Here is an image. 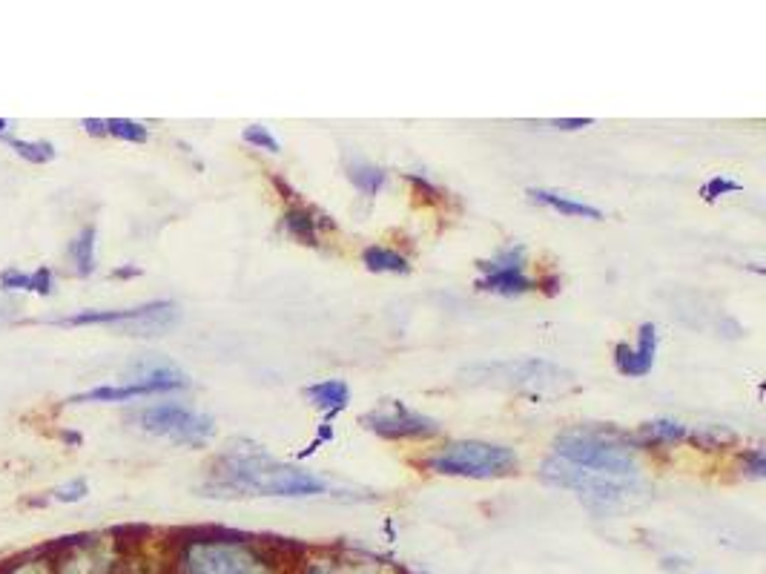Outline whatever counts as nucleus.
<instances>
[{
  "label": "nucleus",
  "instance_id": "412c9836",
  "mask_svg": "<svg viewBox=\"0 0 766 574\" xmlns=\"http://www.w3.org/2000/svg\"><path fill=\"white\" fill-rule=\"evenodd\" d=\"M6 144L21 155V158L32 161V164H46V161L55 158V147H52L49 141H21V138L6 135Z\"/></svg>",
  "mask_w": 766,
  "mask_h": 574
},
{
  "label": "nucleus",
  "instance_id": "a878e982",
  "mask_svg": "<svg viewBox=\"0 0 766 574\" xmlns=\"http://www.w3.org/2000/svg\"><path fill=\"white\" fill-rule=\"evenodd\" d=\"M0 287L3 290H32V273H23L18 267H9L0 273Z\"/></svg>",
  "mask_w": 766,
  "mask_h": 574
},
{
  "label": "nucleus",
  "instance_id": "393cba45",
  "mask_svg": "<svg viewBox=\"0 0 766 574\" xmlns=\"http://www.w3.org/2000/svg\"><path fill=\"white\" fill-rule=\"evenodd\" d=\"M112 574H167L164 569L155 572L153 566L141 563L138 554H118V563H115V572Z\"/></svg>",
  "mask_w": 766,
  "mask_h": 574
},
{
  "label": "nucleus",
  "instance_id": "20e7f679",
  "mask_svg": "<svg viewBox=\"0 0 766 574\" xmlns=\"http://www.w3.org/2000/svg\"><path fill=\"white\" fill-rule=\"evenodd\" d=\"M425 465L434 474L445 477H471V480H497L517 471V454L505 445H491V442H451L431 454Z\"/></svg>",
  "mask_w": 766,
  "mask_h": 574
},
{
  "label": "nucleus",
  "instance_id": "7ed1b4c3",
  "mask_svg": "<svg viewBox=\"0 0 766 574\" xmlns=\"http://www.w3.org/2000/svg\"><path fill=\"white\" fill-rule=\"evenodd\" d=\"M554 457L580 468L626 477V480H637V471H640L632 445L620 440V434L614 431H597V428L563 431L554 440Z\"/></svg>",
  "mask_w": 766,
  "mask_h": 574
},
{
  "label": "nucleus",
  "instance_id": "0eeeda50",
  "mask_svg": "<svg viewBox=\"0 0 766 574\" xmlns=\"http://www.w3.org/2000/svg\"><path fill=\"white\" fill-rule=\"evenodd\" d=\"M540 477L551 483V486L571 488L586 500H597V503H617L626 500L632 494L637 480H626V477H614V474H603V471H591V468H580L571 465L566 460L548 457L543 463Z\"/></svg>",
  "mask_w": 766,
  "mask_h": 574
},
{
  "label": "nucleus",
  "instance_id": "6ab92c4d",
  "mask_svg": "<svg viewBox=\"0 0 766 574\" xmlns=\"http://www.w3.org/2000/svg\"><path fill=\"white\" fill-rule=\"evenodd\" d=\"M285 230L299 244L316 247V219L310 216L307 207H290L285 213Z\"/></svg>",
  "mask_w": 766,
  "mask_h": 574
},
{
  "label": "nucleus",
  "instance_id": "b1692460",
  "mask_svg": "<svg viewBox=\"0 0 766 574\" xmlns=\"http://www.w3.org/2000/svg\"><path fill=\"white\" fill-rule=\"evenodd\" d=\"M244 141L253 144V147H259V150H267V153H279V141L270 135L267 127H259V124H253V127L244 130Z\"/></svg>",
  "mask_w": 766,
  "mask_h": 574
},
{
  "label": "nucleus",
  "instance_id": "aec40b11",
  "mask_svg": "<svg viewBox=\"0 0 766 574\" xmlns=\"http://www.w3.org/2000/svg\"><path fill=\"white\" fill-rule=\"evenodd\" d=\"M348 178L353 181V187H359L365 196H376L385 184V170L373 167L368 161H356L348 167Z\"/></svg>",
  "mask_w": 766,
  "mask_h": 574
},
{
  "label": "nucleus",
  "instance_id": "a211bd4d",
  "mask_svg": "<svg viewBox=\"0 0 766 574\" xmlns=\"http://www.w3.org/2000/svg\"><path fill=\"white\" fill-rule=\"evenodd\" d=\"M69 259L75 262L78 276H89L95 270V227L87 224L75 242H69Z\"/></svg>",
  "mask_w": 766,
  "mask_h": 574
},
{
  "label": "nucleus",
  "instance_id": "f8f14e48",
  "mask_svg": "<svg viewBox=\"0 0 766 574\" xmlns=\"http://www.w3.org/2000/svg\"><path fill=\"white\" fill-rule=\"evenodd\" d=\"M305 397L319 408L325 411V425H330V420L336 414H342L348 408V399H351V391L342 379H325V382H316L305 388Z\"/></svg>",
  "mask_w": 766,
  "mask_h": 574
},
{
  "label": "nucleus",
  "instance_id": "473e14b6",
  "mask_svg": "<svg viewBox=\"0 0 766 574\" xmlns=\"http://www.w3.org/2000/svg\"><path fill=\"white\" fill-rule=\"evenodd\" d=\"M61 437H64L66 442H72V445H81V437H78V434H72V431H61Z\"/></svg>",
  "mask_w": 766,
  "mask_h": 574
},
{
  "label": "nucleus",
  "instance_id": "9b49d317",
  "mask_svg": "<svg viewBox=\"0 0 766 574\" xmlns=\"http://www.w3.org/2000/svg\"><path fill=\"white\" fill-rule=\"evenodd\" d=\"M657 354V331L652 322L640 325V336H637V345H626L620 342L614 348V365L623 376H646L655 365Z\"/></svg>",
  "mask_w": 766,
  "mask_h": 574
},
{
  "label": "nucleus",
  "instance_id": "4be33fe9",
  "mask_svg": "<svg viewBox=\"0 0 766 574\" xmlns=\"http://www.w3.org/2000/svg\"><path fill=\"white\" fill-rule=\"evenodd\" d=\"M107 135H115L121 141H132V144H144L150 138V130L138 121H130V118H110L107 121Z\"/></svg>",
  "mask_w": 766,
  "mask_h": 574
},
{
  "label": "nucleus",
  "instance_id": "72a5a7b5",
  "mask_svg": "<svg viewBox=\"0 0 766 574\" xmlns=\"http://www.w3.org/2000/svg\"><path fill=\"white\" fill-rule=\"evenodd\" d=\"M6 127H9V121H6V118H0V133H6Z\"/></svg>",
  "mask_w": 766,
  "mask_h": 574
},
{
  "label": "nucleus",
  "instance_id": "bb28decb",
  "mask_svg": "<svg viewBox=\"0 0 766 574\" xmlns=\"http://www.w3.org/2000/svg\"><path fill=\"white\" fill-rule=\"evenodd\" d=\"M87 480H72L69 486H61L52 491V497L58 500V503H78V500H84L87 497Z\"/></svg>",
  "mask_w": 766,
  "mask_h": 574
},
{
  "label": "nucleus",
  "instance_id": "9d476101",
  "mask_svg": "<svg viewBox=\"0 0 766 574\" xmlns=\"http://www.w3.org/2000/svg\"><path fill=\"white\" fill-rule=\"evenodd\" d=\"M362 425L385 440H428V437L439 434L437 420L411 411L405 402H388V405L376 408L362 417Z\"/></svg>",
  "mask_w": 766,
  "mask_h": 574
},
{
  "label": "nucleus",
  "instance_id": "2f4dec72",
  "mask_svg": "<svg viewBox=\"0 0 766 574\" xmlns=\"http://www.w3.org/2000/svg\"><path fill=\"white\" fill-rule=\"evenodd\" d=\"M138 273H141L138 267H124V270H115L112 276H138Z\"/></svg>",
  "mask_w": 766,
  "mask_h": 574
},
{
  "label": "nucleus",
  "instance_id": "4468645a",
  "mask_svg": "<svg viewBox=\"0 0 766 574\" xmlns=\"http://www.w3.org/2000/svg\"><path fill=\"white\" fill-rule=\"evenodd\" d=\"M302 574H396L385 563H373V560H316L305 566Z\"/></svg>",
  "mask_w": 766,
  "mask_h": 574
},
{
  "label": "nucleus",
  "instance_id": "f03ea898",
  "mask_svg": "<svg viewBox=\"0 0 766 574\" xmlns=\"http://www.w3.org/2000/svg\"><path fill=\"white\" fill-rule=\"evenodd\" d=\"M207 488L213 497H310L322 494L325 483L264 454H224Z\"/></svg>",
  "mask_w": 766,
  "mask_h": 574
},
{
  "label": "nucleus",
  "instance_id": "2eb2a0df",
  "mask_svg": "<svg viewBox=\"0 0 766 574\" xmlns=\"http://www.w3.org/2000/svg\"><path fill=\"white\" fill-rule=\"evenodd\" d=\"M362 262H365V267H368L371 273H408V270H411L405 256H399L396 250H388V247H379V244L365 247Z\"/></svg>",
  "mask_w": 766,
  "mask_h": 574
},
{
  "label": "nucleus",
  "instance_id": "dca6fc26",
  "mask_svg": "<svg viewBox=\"0 0 766 574\" xmlns=\"http://www.w3.org/2000/svg\"><path fill=\"white\" fill-rule=\"evenodd\" d=\"M0 574H55V560L46 549H38L15 560H6L0 566Z\"/></svg>",
  "mask_w": 766,
  "mask_h": 574
},
{
  "label": "nucleus",
  "instance_id": "1a4fd4ad",
  "mask_svg": "<svg viewBox=\"0 0 766 574\" xmlns=\"http://www.w3.org/2000/svg\"><path fill=\"white\" fill-rule=\"evenodd\" d=\"M480 267V279L477 287L485 293H497V296H523L528 290H534V282L526 273V247H505L494 259L477 262Z\"/></svg>",
  "mask_w": 766,
  "mask_h": 574
},
{
  "label": "nucleus",
  "instance_id": "39448f33",
  "mask_svg": "<svg viewBox=\"0 0 766 574\" xmlns=\"http://www.w3.org/2000/svg\"><path fill=\"white\" fill-rule=\"evenodd\" d=\"M178 322V308L173 302H150L141 308L127 310H81L75 316H66L58 325H112L130 336H158L170 331Z\"/></svg>",
  "mask_w": 766,
  "mask_h": 574
},
{
  "label": "nucleus",
  "instance_id": "f3484780",
  "mask_svg": "<svg viewBox=\"0 0 766 574\" xmlns=\"http://www.w3.org/2000/svg\"><path fill=\"white\" fill-rule=\"evenodd\" d=\"M689 434H692V431L675 420L646 422V425L640 428V437L646 442H652V445H675V442L689 440Z\"/></svg>",
  "mask_w": 766,
  "mask_h": 574
},
{
  "label": "nucleus",
  "instance_id": "5701e85b",
  "mask_svg": "<svg viewBox=\"0 0 766 574\" xmlns=\"http://www.w3.org/2000/svg\"><path fill=\"white\" fill-rule=\"evenodd\" d=\"M741 190V184L738 181H732V178H709L706 184H703V190H701V196L706 201H715V199H721V196H726V193H738Z\"/></svg>",
  "mask_w": 766,
  "mask_h": 574
},
{
  "label": "nucleus",
  "instance_id": "ddd939ff",
  "mask_svg": "<svg viewBox=\"0 0 766 574\" xmlns=\"http://www.w3.org/2000/svg\"><path fill=\"white\" fill-rule=\"evenodd\" d=\"M528 196H531V201H537V204H546L551 210H557L560 216H574V219L591 221L603 219V213H600L597 207L583 204V201H574L569 199V196H560V193H551V190H528Z\"/></svg>",
  "mask_w": 766,
  "mask_h": 574
},
{
  "label": "nucleus",
  "instance_id": "c85d7f7f",
  "mask_svg": "<svg viewBox=\"0 0 766 574\" xmlns=\"http://www.w3.org/2000/svg\"><path fill=\"white\" fill-rule=\"evenodd\" d=\"M32 293H38V296H49L52 293V273L46 267H38L32 273Z\"/></svg>",
  "mask_w": 766,
  "mask_h": 574
},
{
  "label": "nucleus",
  "instance_id": "6e6552de",
  "mask_svg": "<svg viewBox=\"0 0 766 574\" xmlns=\"http://www.w3.org/2000/svg\"><path fill=\"white\" fill-rule=\"evenodd\" d=\"M138 422H141L144 431H150L155 437H167V440L178 442V445H190V448L207 445L216 434V422L210 417L190 411L184 405H176V402L153 405V408L141 411Z\"/></svg>",
  "mask_w": 766,
  "mask_h": 574
},
{
  "label": "nucleus",
  "instance_id": "cd10ccee",
  "mask_svg": "<svg viewBox=\"0 0 766 574\" xmlns=\"http://www.w3.org/2000/svg\"><path fill=\"white\" fill-rule=\"evenodd\" d=\"M744 471L749 477H755V480H764L766 477V460H764V451L761 448H752V451H746L744 454Z\"/></svg>",
  "mask_w": 766,
  "mask_h": 574
},
{
  "label": "nucleus",
  "instance_id": "7c9ffc66",
  "mask_svg": "<svg viewBox=\"0 0 766 574\" xmlns=\"http://www.w3.org/2000/svg\"><path fill=\"white\" fill-rule=\"evenodd\" d=\"M84 130L89 135H107V121H101V118H84Z\"/></svg>",
  "mask_w": 766,
  "mask_h": 574
},
{
  "label": "nucleus",
  "instance_id": "c756f323",
  "mask_svg": "<svg viewBox=\"0 0 766 574\" xmlns=\"http://www.w3.org/2000/svg\"><path fill=\"white\" fill-rule=\"evenodd\" d=\"M591 124H594V118H557V121H551L554 130H583Z\"/></svg>",
  "mask_w": 766,
  "mask_h": 574
},
{
  "label": "nucleus",
  "instance_id": "423d86ee",
  "mask_svg": "<svg viewBox=\"0 0 766 574\" xmlns=\"http://www.w3.org/2000/svg\"><path fill=\"white\" fill-rule=\"evenodd\" d=\"M471 385H491V388H546L563 382L566 371L551 365L546 359H505V362H482L462 371Z\"/></svg>",
  "mask_w": 766,
  "mask_h": 574
},
{
  "label": "nucleus",
  "instance_id": "f257e3e1",
  "mask_svg": "<svg viewBox=\"0 0 766 574\" xmlns=\"http://www.w3.org/2000/svg\"><path fill=\"white\" fill-rule=\"evenodd\" d=\"M167 574H276V566L247 534L227 529H181Z\"/></svg>",
  "mask_w": 766,
  "mask_h": 574
}]
</instances>
